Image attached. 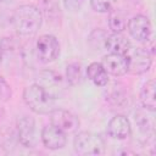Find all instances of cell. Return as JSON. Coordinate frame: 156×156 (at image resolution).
Segmentation results:
<instances>
[{"instance_id":"obj_11","label":"cell","mask_w":156,"mask_h":156,"mask_svg":"<svg viewBox=\"0 0 156 156\" xmlns=\"http://www.w3.org/2000/svg\"><path fill=\"white\" fill-rule=\"evenodd\" d=\"M102 67L107 72V74L121 77L128 72V58L127 55L118 54H108L102 58Z\"/></svg>"},{"instance_id":"obj_16","label":"cell","mask_w":156,"mask_h":156,"mask_svg":"<svg viewBox=\"0 0 156 156\" xmlns=\"http://www.w3.org/2000/svg\"><path fill=\"white\" fill-rule=\"evenodd\" d=\"M108 26L113 33H122L127 28V20L119 11H111L108 17Z\"/></svg>"},{"instance_id":"obj_18","label":"cell","mask_w":156,"mask_h":156,"mask_svg":"<svg viewBox=\"0 0 156 156\" xmlns=\"http://www.w3.org/2000/svg\"><path fill=\"white\" fill-rule=\"evenodd\" d=\"M91 9L99 13L111 12L116 5V0H90Z\"/></svg>"},{"instance_id":"obj_2","label":"cell","mask_w":156,"mask_h":156,"mask_svg":"<svg viewBox=\"0 0 156 156\" xmlns=\"http://www.w3.org/2000/svg\"><path fill=\"white\" fill-rule=\"evenodd\" d=\"M23 100L26 105L38 115H50L56 108V99L37 83L24 88Z\"/></svg>"},{"instance_id":"obj_9","label":"cell","mask_w":156,"mask_h":156,"mask_svg":"<svg viewBox=\"0 0 156 156\" xmlns=\"http://www.w3.org/2000/svg\"><path fill=\"white\" fill-rule=\"evenodd\" d=\"M18 141L24 147H33L35 144V123L29 116H22L17 121Z\"/></svg>"},{"instance_id":"obj_13","label":"cell","mask_w":156,"mask_h":156,"mask_svg":"<svg viewBox=\"0 0 156 156\" xmlns=\"http://www.w3.org/2000/svg\"><path fill=\"white\" fill-rule=\"evenodd\" d=\"M105 48L111 54L127 55L128 51L130 50V43L121 33H112V34L107 35V38H106V40H105Z\"/></svg>"},{"instance_id":"obj_20","label":"cell","mask_w":156,"mask_h":156,"mask_svg":"<svg viewBox=\"0 0 156 156\" xmlns=\"http://www.w3.org/2000/svg\"><path fill=\"white\" fill-rule=\"evenodd\" d=\"M87 0H63V5L69 11H78Z\"/></svg>"},{"instance_id":"obj_19","label":"cell","mask_w":156,"mask_h":156,"mask_svg":"<svg viewBox=\"0 0 156 156\" xmlns=\"http://www.w3.org/2000/svg\"><path fill=\"white\" fill-rule=\"evenodd\" d=\"M135 122L138 123L139 128L141 132H144L145 134H149V133H152L154 130V127H152V123L149 118H146V116L141 112H138L135 115Z\"/></svg>"},{"instance_id":"obj_8","label":"cell","mask_w":156,"mask_h":156,"mask_svg":"<svg viewBox=\"0 0 156 156\" xmlns=\"http://www.w3.org/2000/svg\"><path fill=\"white\" fill-rule=\"evenodd\" d=\"M127 28L129 34L138 41H147L151 35V23L144 15L132 17L127 23Z\"/></svg>"},{"instance_id":"obj_6","label":"cell","mask_w":156,"mask_h":156,"mask_svg":"<svg viewBox=\"0 0 156 156\" xmlns=\"http://www.w3.org/2000/svg\"><path fill=\"white\" fill-rule=\"evenodd\" d=\"M127 58H128V72L133 74H141L149 71L152 63L150 51L143 48H136L133 51L129 50L127 54Z\"/></svg>"},{"instance_id":"obj_3","label":"cell","mask_w":156,"mask_h":156,"mask_svg":"<svg viewBox=\"0 0 156 156\" xmlns=\"http://www.w3.org/2000/svg\"><path fill=\"white\" fill-rule=\"evenodd\" d=\"M73 147L78 155L82 156H98L105 151L104 139L91 132H80L73 139Z\"/></svg>"},{"instance_id":"obj_21","label":"cell","mask_w":156,"mask_h":156,"mask_svg":"<svg viewBox=\"0 0 156 156\" xmlns=\"http://www.w3.org/2000/svg\"><path fill=\"white\" fill-rule=\"evenodd\" d=\"M11 96V89L2 77H0V99L7 100Z\"/></svg>"},{"instance_id":"obj_15","label":"cell","mask_w":156,"mask_h":156,"mask_svg":"<svg viewBox=\"0 0 156 156\" xmlns=\"http://www.w3.org/2000/svg\"><path fill=\"white\" fill-rule=\"evenodd\" d=\"M87 76L88 78L98 87H105L108 83L107 72L99 62H93L87 68Z\"/></svg>"},{"instance_id":"obj_14","label":"cell","mask_w":156,"mask_h":156,"mask_svg":"<svg viewBox=\"0 0 156 156\" xmlns=\"http://www.w3.org/2000/svg\"><path fill=\"white\" fill-rule=\"evenodd\" d=\"M155 80L149 79L146 83H144L141 90H140V101L145 110L154 112L156 107V100H155Z\"/></svg>"},{"instance_id":"obj_10","label":"cell","mask_w":156,"mask_h":156,"mask_svg":"<svg viewBox=\"0 0 156 156\" xmlns=\"http://www.w3.org/2000/svg\"><path fill=\"white\" fill-rule=\"evenodd\" d=\"M41 141L45 147L50 150H58L66 145L67 138L66 133L55 127L54 124H48L41 130Z\"/></svg>"},{"instance_id":"obj_4","label":"cell","mask_w":156,"mask_h":156,"mask_svg":"<svg viewBox=\"0 0 156 156\" xmlns=\"http://www.w3.org/2000/svg\"><path fill=\"white\" fill-rule=\"evenodd\" d=\"M37 84H39L54 99L61 98L67 89V80H65L61 74L52 69L40 71L37 78Z\"/></svg>"},{"instance_id":"obj_22","label":"cell","mask_w":156,"mask_h":156,"mask_svg":"<svg viewBox=\"0 0 156 156\" xmlns=\"http://www.w3.org/2000/svg\"><path fill=\"white\" fill-rule=\"evenodd\" d=\"M12 0H0V4H7V2H11Z\"/></svg>"},{"instance_id":"obj_17","label":"cell","mask_w":156,"mask_h":156,"mask_svg":"<svg viewBox=\"0 0 156 156\" xmlns=\"http://www.w3.org/2000/svg\"><path fill=\"white\" fill-rule=\"evenodd\" d=\"M66 80L71 85H76L78 83H80V80H82V68H80L79 63L74 62V63H71V65L67 66Z\"/></svg>"},{"instance_id":"obj_12","label":"cell","mask_w":156,"mask_h":156,"mask_svg":"<svg viewBox=\"0 0 156 156\" xmlns=\"http://www.w3.org/2000/svg\"><path fill=\"white\" fill-rule=\"evenodd\" d=\"M132 127L129 119L123 115L112 117L107 124V134L113 139H126L130 135Z\"/></svg>"},{"instance_id":"obj_1","label":"cell","mask_w":156,"mask_h":156,"mask_svg":"<svg viewBox=\"0 0 156 156\" xmlns=\"http://www.w3.org/2000/svg\"><path fill=\"white\" fill-rule=\"evenodd\" d=\"M12 24L20 35H33L43 23V13L34 5H22L12 15Z\"/></svg>"},{"instance_id":"obj_23","label":"cell","mask_w":156,"mask_h":156,"mask_svg":"<svg viewBox=\"0 0 156 156\" xmlns=\"http://www.w3.org/2000/svg\"><path fill=\"white\" fill-rule=\"evenodd\" d=\"M1 61H2V54H1V50H0V65H1Z\"/></svg>"},{"instance_id":"obj_7","label":"cell","mask_w":156,"mask_h":156,"mask_svg":"<svg viewBox=\"0 0 156 156\" xmlns=\"http://www.w3.org/2000/svg\"><path fill=\"white\" fill-rule=\"evenodd\" d=\"M50 123L61 129L63 133H73L79 128L78 117L65 108H55L50 113Z\"/></svg>"},{"instance_id":"obj_5","label":"cell","mask_w":156,"mask_h":156,"mask_svg":"<svg viewBox=\"0 0 156 156\" xmlns=\"http://www.w3.org/2000/svg\"><path fill=\"white\" fill-rule=\"evenodd\" d=\"M35 55L41 63H49L55 61L60 55L58 40L50 34H44L39 37L35 43Z\"/></svg>"}]
</instances>
